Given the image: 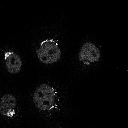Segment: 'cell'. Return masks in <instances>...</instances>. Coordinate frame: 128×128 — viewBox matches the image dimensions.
<instances>
[{
	"label": "cell",
	"mask_w": 128,
	"mask_h": 128,
	"mask_svg": "<svg viewBox=\"0 0 128 128\" xmlns=\"http://www.w3.org/2000/svg\"><path fill=\"white\" fill-rule=\"evenodd\" d=\"M55 96L52 88L48 84H42L38 86L35 90L33 95V102L40 110H49L53 106Z\"/></svg>",
	"instance_id": "obj_1"
},
{
	"label": "cell",
	"mask_w": 128,
	"mask_h": 128,
	"mask_svg": "<svg viewBox=\"0 0 128 128\" xmlns=\"http://www.w3.org/2000/svg\"><path fill=\"white\" fill-rule=\"evenodd\" d=\"M36 52L40 61L46 64L56 62L60 58L61 55L58 44L52 39L42 42Z\"/></svg>",
	"instance_id": "obj_2"
},
{
	"label": "cell",
	"mask_w": 128,
	"mask_h": 128,
	"mask_svg": "<svg viewBox=\"0 0 128 128\" xmlns=\"http://www.w3.org/2000/svg\"><path fill=\"white\" fill-rule=\"evenodd\" d=\"M100 55L98 48L92 44L87 42L82 46L79 54L78 58L81 61L86 60L94 62L98 60Z\"/></svg>",
	"instance_id": "obj_3"
},
{
	"label": "cell",
	"mask_w": 128,
	"mask_h": 128,
	"mask_svg": "<svg viewBox=\"0 0 128 128\" xmlns=\"http://www.w3.org/2000/svg\"><path fill=\"white\" fill-rule=\"evenodd\" d=\"M16 104V99L13 95L10 94L4 95L0 100L1 114L3 116L12 117L15 114L14 110Z\"/></svg>",
	"instance_id": "obj_4"
},
{
	"label": "cell",
	"mask_w": 128,
	"mask_h": 128,
	"mask_svg": "<svg viewBox=\"0 0 128 128\" xmlns=\"http://www.w3.org/2000/svg\"><path fill=\"white\" fill-rule=\"evenodd\" d=\"M4 59L6 68L10 73H18L22 68L21 59L18 54L14 52H7L4 54Z\"/></svg>",
	"instance_id": "obj_5"
}]
</instances>
